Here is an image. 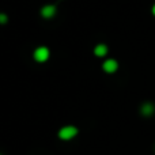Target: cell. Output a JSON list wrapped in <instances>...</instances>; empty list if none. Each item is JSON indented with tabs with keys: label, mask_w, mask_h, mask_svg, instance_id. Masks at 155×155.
I'll return each instance as SVG.
<instances>
[{
	"label": "cell",
	"mask_w": 155,
	"mask_h": 155,
	"mask_svg": "<svg viewBox=\"0 0 155 155\" xmlns=\"http://www.w3.org/2000/svg\"><path fill=\"white\" fill-rule=\"evenodd\" d=\"M78 135V128L72 125H67V127H63L59 131V137L63 140H70L72 137H75Z\"/></svg>",
	"instance_id": "obj_1"
},
{
	"label": "cell",
	"mask_w": 155,
	"mask_h": 155,
	"mask_svg": "<svg viewBox=\"0 0 155 155\" xmlns=\"http://www.w3.org/2000/svg\"><path fill=\"white\" fill-rule=\"evenodd\" d=\"M34 59L38 63H44L49 59V49L45 46H40L34 51Z\"/></svg>",
	"instance_id": "obj_2"
},
{
	"label": "cell",
	"mask_w": 155,
	"mask_h": 155,
	"mask_svg": "<svg viewBox=\"0 0 155 155\" xmlns=\"http://www.w3.org/2000/svg\"><path fill=\"white\" fill-rule=\"evenodd\" d=\"M102 68H104L105 72H107V74H113V72H116V71H117L118 64H117V61H116V60L109 59V60H106V61L104 63Z\"/></svg>",
	"instance_id": "obj_3"
},
{
	"label": "cell",
	"mask_w": 155,
	"mask_h": 155,
	"mask_svg": "<svg viewBox=\"0 0 155 155\" xmlns=\"http://www.w3.org/2000/svg\"><path fill=\"white\" fill-rule=\"evenodd\" d=\"M140 112H142V114L146 116V117H150V116H153L154 113H155L154 104H151V102H146V104H143L142 107H140Z\"/></svg>",
	"instance_id": "obj_4"
},
{
	"label": "cell",
	"mask_w": 155,
	"mask_h": 155,
	"mask_svg": "<svg viewBox=\"0 0 155 155\" xmlns=\"http://www.w3.org/2000/svg\"><path fill=\"white\" fill-rule=\"evenodd\" d=\"M54 14H56V7H54V5H52V4L44 5V7L41 8V15H42L44 18H46V19L52 18Z\"/></svg>",
	"instance_id": "obj_5"
},
{
	"label": "cell",
	"mask_w": 155,
	"mask_h": 155,
	"mask_svg": "<svg viewBox=\"0 0 155 155\" xmlns=\"http://www.w3.org/2000/svg\"><path fill=\"white\" fill-rule=\"evenodd\" d=\"M94 53H95V56H98V57L105 56V54L107 53V46L104 45V44H99V45H97L95 48H94Z\"/></svg>",
	"instance_id": "obj_6"
},
{
	"label": "cell",
	"mask_w": 155,
	"mask_h": 155,
	"mask_svg": "<svg viewBox=\"0 0 155 155\" xmlns=\"http://www.w3.org/2000/svg\"><path fill=\"white\" fill-rule=\"evenodd\" d=\"M7 21H8L7 15H4V14H0V23H5Z\"/></svg>",
	"instance_id": "obj_7"
},
{
	"label": "cell",
	"mask_w": 155,
	"mask_h": 155,
	"mask_svg": "<svg viewBox=\"0 0 155 155\" xmlns=\"http://www.w3.org/2000/svg\"><path fill=\"white\" fill-rule=\"evenodd\" d=\"M153 14H154V15H155V4L153 5Z\"/></svg>",
	"instance_id": "obj_8"
}]
</instances>
